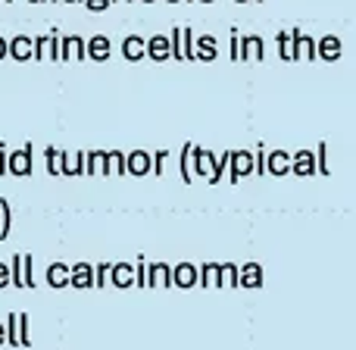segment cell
I'll use <instances>...</instances> for the list:
<instances>
[{
	"label": "cell",
	"instance_id": "d6a6232c",
	"mask_svg": "<svg viewBox=\"0 0 356 350\" xmlns=\"http://www.w3.org/2000/svg\"><path fill=\"white\" fill-rule=\"evenodd\" d=\"M44 157H47V173L56 178V175H60V160H63V154H60L56 148H47V150H44Z\"/></svg>",
	"mask_w": 356,
	"mask_h": 350
},
{
	"label": "cell",
	"instance_id": "f546056e",
	"mask_svg": "<svg viewBox=\"0 0 356 350\" xmlns=\"http://www.w3.org/2000/svg\"><path fill=\"white\" fill-rule=\"evenodd\" d=\"M3 332H6V341H10L13 347H19V313H10V316H6Z\"/></svg>",
	"mask_w": 356,
	"mask_h": 350
},
{
	"label": "cell",
	"instance_id": "83f0119b",
	"mask_svg": "<svg viewBox=\"0 0 356 350\" xmlns=\"http://www.w3.org/2000/svg\"><path fill=\"white\" fill-rule=\"evenodd\" d=\"M219 288H238V266H219Z\"/></svg>",
	"mask_w": 356,
	"mask_h": 350
},
{
	"label": "cell",
	"instance_id": "60d3db41",
	"mask_svg": "<svg viewBox=\"0 0 356 350\" xmlns=\"http://www.w3.org/2000/svg\"><path fill=\"white\" fill-rule=\"evenodd\" d=\"M6 56V38H0V60Z\"/></svg>",
	"mask_w": 356,
	"mask_h": 350
},
{
	"label": "cell",
	"instance_id": "7a4b0ae2",
	"mask_svg": "<svg viewBox=\"0 0 356 350\" xmlns=\"http://www.w3.org/2000/svg\"><path fill=\"white\" fill-rule=\"evenodd\" d=\"M6 173H13L16 178H25L31 173V148L25 144L16 154H6Z\"/></svg>",
	"mask_w": 356,
	"mask_h": 350
},
{
	"label": "cell",
	"instance_id": "cb8c5ba5",
	"mask_svg": "<svg viewBox=\"0 0 356 350\" xmlns=\"http://www.w3.org/2000/svg\"><path fill=\"white\" fill-rule=\"evenodd\" d=\"M197 285H203V288H219V263H207L203 269H197Z\"/></svg>",
	"mask_w": 356,
	"mask_h": 350
},
{
	"label": "cell",
	"instance_id": "f35d334b",
	"mask_svg": "<svg viewBox=\"0 0 356 350\" xmlns=\"http://www.w3.org/2000/svg\"><path fill=\"white\" fill-rule=\"evenodd\" d=\"M85 6L91 13H100V10H106V6H110V0H85Z\"/></svg>",
	"mask_w": 356,
	"mask_h": 350
},
{
	"label": "cell",
	"instance_id": "f907efd6",
	"mask_svg": "<svg viewBox=\"0 0 356 350\" xmlns=\"http://www.w3.org/2000/svg\"><path fill=\"white\" fill-rule=\"evenodd\" d=\"M257 3H263V0H257Z\"/></svg>",
	"mask_w": 356,
	"mask_h": 350
},
{
	"label": "cell",
	"instance_id": "836d02e7",
	"mask_svg": "<svg viewBox=\"0 0 356 350\" xmlns=\"http://www.w3.org/2000/svg\"><path fill=\"white\" fill-rule=\"evenodd\" d=\"M19 347H31V335H29V316L19 313Z\"/></svg>",
	"mask_w": 356,
	"mask_h": 350
},
{
	"label": "cell",
	"instance_id": "4fadbf2b",
	"mask_svg": "<svg viewBox=\"0 0 356 350\" xmlns=\"http://www.w3.org/2000/svg\"><path fill=\"white\" fill-rule=\"evenodd\" d=\"M291 35H294V56L297 60H316V41L313 38H307L300 29H291Z\"/></svg>",
	"mask_w": 356,
	"mask_h": 350
},
{
	"label": "cell",
	"instance_id": "484cf974",
	"mask_svg": "<svg viewBox=\"0 0 356 350\" xmlns=\"http://www.w3.org/2000/svg\"><path fill=\"white\" fill-rule=\"evenodd\" d=\"M10 285H16V288H25V263H22V253H19V257H13V263H10Z\"/></svg>",
	"mask_w": 356,
	"mask_h": 350
},
{
	"label": "cell",
	"instance_id": "f1b7e54d",
	"mask_svg": "<svg viewBox=\"0 0 356 350\" xmlns=\"http://www.w3.org/2000/svg\"><path fill=\"white\" fill-rule=\"evenodd\" d=\"M191 148H194V144H184V148H181V160H178L181 182H194V169H191Z\"/></svg>",
	"mask_w": 356,
	"mask_h": 350
},
{
	"label": "cell",
	"instance_id": "c3c4849f",
	"mask_svg": "<svg viewBox=\"0 0 356 350\" xmlns=\"http://www.w3.org/2000/svg\"><path fill=\"white\" fill-rule=\"evenodd\" d=\"M29 3H41V0H29Z\"/></svg>",
	"mask_w": 356,
	"mask_h": 350
},
{
	"label": "cell",
	"instance_id": "d590c367",
	"mask_svg": "<svg viewBox=\"0 0 356 350\" xmlns=\"http://www.w3.org/2000/svg\"><path fill=\"white\" fill-rule=\"evenodd\" d=\"M325 154H328V148H325V144H319V150H316V173H322V175H328V173H332V169H328Z\"/></svg>",
	"mask_w": 356,
	"mask_h": 350
},
{
	"label": "cell",
	"instance_id": "8fae6325",
	"mask_svg": "<svg viewBox=\"0 0 356 350\" xmlns=\"http://www.w3.org/2000/svg\"><path fill=\"white\" fill-rule=\"evenodd\" d=\"M69 285H75V288H94V266L75 263L69 269Z\"/></svg>",
	"mask_w": 356,
	"mask_h": 350
},
{
	"label": "cell",
	"instance_id": "9a60e30c",
	"mask_svg": "<svg viewBox=\"0 0 356 350\" xmlns=\"http://www.w3.org/2000/svg\"><path fill=\"white\" fill-rule=\"evenodd\" d=\"M110 38H104V35H94L91 41H85V54L91 56V60H97V63H104L106 56H110Z\"/></svg>",
	"mask_w": 356,
	"mask_h": 350
},
{
	"label": "cell",
	"instance_id": "7c38bea8",
	"mask_svg": "<svg viewBox=\"0 0 356 350\" xmlns=\"http://www.w3.org/2000/svg\"><path fill=\"white\" fill-rule=\"evenodd\" d=\"M263 285V266L247 263L244 269H238V288H259Z\"/></svg>",
	"mask_w": 356,
	"mask_h": 350
},
{
	"label": "cell",
	"instance_id": "d4e9b609",
	"mask_svg": "<svg viewBox=\"0 0 356 350\" xmlns=\"http://www.w3.org/2000/svg\"><path fill=\"white\" fill-rule=\"evenodd\" d=\"M47 285L50 288H66L69 285V266H63V263H54L47 269Z\"/></svg>",
	"mask_w": 356,
	"mask_h": 350
},
{
	"label": "cell",
	"instance_id": "ffe728a7",
	"mask_svg": "<svg viewBox=\"0 0 356 350\" xmlns=\"http://www.w3.org/2000/svg\"><path fill=\"white\" fill-rule=\"evenodd\" d=\"M216 38L213 35H200V38H194V60H216Z\"/></svg>",
	"mask_w": 356,
	"mask_h": 350
},
{
	"label": "cell",
	"instance_id": "44dd1931",
	"mask_svg": "<svg viewBox=\"0 0 356 350\" xmlns=\"http://www.w3.org/2000/svg\"><path fill=\"white\" fill-rule=\"evenodd\" d=\"M172 285L175 288H194L197 285V269L191 263H181L172 269Z\"/></svg>",
	"mask_w": 356,
	"mask_h": 350
},
{
	"label": "cell",
	"instance_id": "1f68e13d",
	"mask_svg": "<svg viewBox=\"0 0 356 350\" xmlns=\"http://www.w3.org/2000/svg\"><path fill=\"white\" fill-rule=\"evenodd\" d=\"M228 160H232V150H228V154H222L219 160L213 163V173H209V182H222V175H225V166H228Z\"/></svg>",
	"mask_w": 356,
	"mask_h": 350
},
{
	"label": "cell",
	"instance_id": "7402d4cb",
	"mask_svg": "<svg viewBox=\"0 0 356 350\" xmlns=\"http://www.w3.org/2000/svg\"><path fill=\"white\" fill-rule=\"evenodd\" d=\"M263 60V41L259 38H244L238 41V60Z\"/></svg>",
	"mask_w": 356,
	"mask_h": 350
},
{
	"label": "cell",
	"instance_id": "3957f363",
	"mask_svg": "<svg viewBox=\"0 0 356 350\" xmlns=\"http://www.w3.org/2000/svg\"><path fill=\"white\" fill-rule=\"evenodd\" d=\"M85 175H113L110 154H106V150H91V154H85Z\"/></svg>",
	"mask_w": 356,
	"mask_h": 350
},
{
	"label": "cell",
	"instance_id": "e0dca14e",
	"mask_svg": "<svg viewBox=\"0 0 356 350\" xmlns=\"http://www.w3.org/2000/svg\"><path fill=\"white\" fill-rule=\"evenodd\" d=\"M110 282L116 285V288H131V285H135V269H131L129 263L110 266Z\"/></svg>",
	"mask_w": 356,
	"mask_h": 350
},
{
	"label": "cell",
	"instance_id": "5b68a950",
	"mask_svg": "<svg viewBox=\"0 0 356 350\" xmlns=\"http://www.w3.org/2000/svg\"><path fill=\"white\" fill-rule=\"evenodd\" d=\"M144 56H150V60L163 63L172 56V50H169V38L166 35H154L150 41H144Z\"/></svg>",
	"mask_w": 356,
	"mask_h": 350
},
{
	"label": "cell",
	"instance_id": "2e32d148",
	"mask_svg": "<svg viewBox=\"0 0 356 350\" xmlns=\"http://www.w3.org/2000/svg\"><path fill=\"white\" fill-rule=\"evenodd\" d=\"M316 56H322V60H338L341 56V38H334V35H325L322 41H316Z\"/></svg>",
	"mask_w": 356,
	"mask_h": 350
},
{
	"label": "cell",
	"instance_id": "ab89813d",
	"mask_svg": "<svg viewBox=\"0 0 356 350\" xmlns=\"http://www.w3.org/2000/svg\"><path fill=\"white\" fill-rule=\"evenodd\" d=\"M6 285H10V266L0 263V288H6Z\"/></svg>",
	"mask_w": 356,
	"mask_h": 350
},
{
	"label": "cell",
	"instance_id": "8992f818",
	"mask_svg": "<svg viewBox=\"0 0 356 350\" xmlns=\"http://www.w3.org/2000/svg\"><path fill=\"white\" fill-rule=\"evenodd\" d=\"M213 163H216V157L213 154H207L203 148H191V169H194L200 178H209V173H213Z\"/></svg>",
	"mask_w": 356,
	"mask_h": 350
},
{
	"label": "cell",
	"instance_id": "f6af8a7d",
	"mask_svg": "<svg viewBox=\"0 0 356 350\" xmlns=\"http://www.w3.org/2000/svg\"><path fill=\"white\" fill-rule=\"evenodd\" d=\"M110 3H125V0H110Z\"/></svg>",
	"mask_w": 356,
	"mask_h": 350
},
{
	"label": "cell",
	"instance_id": "74e56055",
	"mask_svg": "<svg viewBox=\"0 0 356 350\" xmlns=\"http://www.w3.org/2000/svg\"><path fill=\"white\" fill-rule=\"evenodd\" d=\"M106 278H110V266H106V263H100L97 269H94V285H97V288H104V285H106Z\"/></svg>",
	"mask_w": 356,
	"mask_h": 350
},
{
	"label": "cell",
	"instance_id": "b9f144b4",
	"mask_svg": "<svg viewBox=\"0 0 356 350\" xmlns=\"http://www.w3.org/2000/svg\"><path fill=\"white\" fill-rule=\"evenodd\" d=\"M3 341H6V332H3V326H0V344H3Z\"/></svg>",
	"mask_w": 356,
	"mask_h": 350
},
{
	"label": "cell",
	"instance_id": "6da1fadb",
	"mask_svg": "<svg viewBox=\"0 0 356 350\" xmlns=\"http://www.w3.org/2000/svg\"><path fill=\"white\" fill-rule=\"evenodd\" d=\"M31 56L35 60H60V38L54 35H44V38H35L31 41Z\"/></svg>",
	"mask_w": 356,
	"mask_h": 350
},
{
	"label": "cell",
	"instance_id": "52a82bcc",
	"mask_svg": "<svg viewBox=\"0 0 356 350\" xmlns=\"http://www.w3.org/2000/svg\"><path fill=\"white\" fill-rule=\"evenodd\" d=\"M266 173L282 178L291 173V154H284V150H272V154H266Z\"/></svg>",
	"mask_w": 356,
	"mask_h": 350
},
{
	"label": "cell",
	"instance_id": "ba28073f",
	"mask_svg": "<svg viewBox=\"0 0 356 350\" xmlns=\"http://www.w3.org/2000/svg\"><path fill=\"white\" fill-rule=\"evenodd\" d=\"M85 41L79 35L60 38V60H85Z\"/></svg>",
	"mask_w": 356,
	"mask_h": 350
},
{
	"label": "cell",
	"instance_id": "30bf717a",
	"mask_svg": "<svg viewBox=\"0 0 356 350\" xmlns=\"http://www.w3.org/2000/svg\"><path fill=\"white\" fill-rule=\"evenodd\" d=\"M147 285L150 288H172V266H166V263H154V266H147Z\"/></svg>",
	"mask_w": 356,
	"mask_h": 350
},
{
	"label": "cell",
	"instance_id": "e575fe53",
	"mask_svg": "<svg viewBox=\"0 0 356 350\" xmlns=\"http://www.w3.org/2000/svg\"><path fill=\"white\" fill-rule=\"evenodd\" d=\"M110 166H113V175H125V154L122 150H113L110 154Z\"/></svg>",
	"mask_w": 356,
	"mask_h": 350
},
{
	"label": "cell",
	"instance_id": "8d00e7d4",
	"mask_svg": "<svg viewBox=\"0 0 356 350\" xmlns=\"http://www.w3.org/2000/svg\"><path fill=\"white\" fill-rule=\"evenodd\" d=\"M135 285L138 288H147V263L138 260V269H135Z\"/></svg>",
	"mask_w": 356,
	"mask_h": 350
},
{
	"label": "cell",
	"instance_id": "5bb4252c",
	"mask_svg": "<svg viewBox=\"0 0 356 350\" xmlns=\"http://www.w3.org/2000/svg\"><path fill=\"white\" fill-rule=\"evenodd\" d=\"M125 173H131V175H147V173H150V154H147V150H135V154L125 157Z\"/></svg>",
	"mask_w": 356,
	"mask_h": 350
},
{
	"label": "cell",
	"instance_id": "f5cc1de1",
	"mask_svg": "<svg viewBox=\"0 0 356 350\" xmlns=\"http://www.w3.org/2000/svg\"><path fill=\"white\" fill-rule=\"evenodd\" d=\"M54 3H56V0H54Z\"/></svg>",
	"mask_w": 356,
	"mask_h": 350
},
{
	"label": "cell",
	"instance_id": "bcb514c9",
	"mask_svg": "<svg viewBox=\"0 0 356 350\" xmlns=\"http://www.w3.org/2000/svg\"><path fill=\"white\" fill-rule=\"evenodd\" d=\"M144 3H156V0H144Z\"/></svg>",
	"mask_w": 356,
	"mask_h": 350
},
{
	"label": "cell",
	"instance_id": "277c9868",
	"mask_svg": "<svg viewBox=\"0 0 356 350\" xmlns=\"http://www.w3.org/2000/svg\"><path fill=\"white\" fill-rule=\"evenodd\" d=\"M291 173L297 178H309L316 173V154H309V150H297V154H291Z\"/></svg>",
	"mask_w": 356,
	"mask_h": 350
},
{
	"label": "cell",
	"instance_id": "d6986e66",
	"mask_svg": "<svg viewBox=\"0 0 356 350\" xmlns=\"http://www.w3.org/2000/svg\"><path fill=\"white\" fill-rule=\"evenodd\" d=\"M6 54L13 56V60H19V63H25V60H31V38H25V35H16L10 44H6Z\"/></svg>",
	"mask_w": 356,
	"mask_h": 350
},
{
	"label": "cell",
	"instance_id": "4316f807",
	"mask_svg": "<svg viewBox=\"0 0 356 350\" xmlns=\"http://www.w3.org/2000/svg\"><path fill=\"white\" fill-rule=\"evenodd\" d=\"M278 54L284 56V60H297L294 56V35H291V31H278Z\"/></svg>",
	"mask_w": 356,
	"mask_h": 350
},
{
	"label": "cell",
	"instance_id": "ac0fdd59",
	"mask_svg": "<svg viewBox=\"0 0 356 350\" xmlns=\"http://www.w3.org/2000/svg\"><path fill=\"white\" fill-rule=\"evenodd\" d=\"M85 173V154H63L60 160V175L66 178H75Z\"/></svg>",
	"mask_w": 356,
	"mask_h": 350
},
{
	"label": "cell",
	"instance_id": "7bdbcfd3",
	"mask_svg": "<svg viewBox=\"0 0 356 350\" xmlns=\"http://www.w3.org/2000/svg\"><path fill=\"white\" fill-rule=\"evenodd\" d=\"M63 3H79V0H63Z\"/></svg>",
	"mask_w": 356,
	"mask_h": 350
},
{
	"label": "cell",
	"instance_id": "681fc988",
	"mask_svg": "<svg viewBox=\"0 0 356 350\" xmlns=\"http://www.w3.org/2000/svg\"><path fill=\"white\" fill-rule=\"evenodd\" d=\"M238 3H247V0H238Z\"/></svg>",
	"mask_w": 356,
	"mask_h": 350
},
{
	"label": "cell",
	"instance_id": "4dcf8cb0",
	"mask_svg": "<svg viewBox=\"0 0 356 350\" xmlns=\"http://www.w3.org/2000/svg\"><path fill=\"white\" fill-rule=\"evenodd\" d=\"M10 222H13V213H10V203L0 197V238L10 234Z\"/></svg>",
	"mask_w": 356,
	"mask_h": 350
},
{
	"label": "cell",
	"instance_id": "603a6c76",
	"mask_svg": "<svg viewBox=\"0 0 356 350\" xmlns=\"http://www.w3.org/2000/svg\"><path fill=\"white\" fill-rule=\"evenodd\" d=\"M122 56H125L129 63L141 60V56H144V38H141V35L125 38V41H122Z\"/></svg>",
	"mask_w": 356,
	"mask_h": 350
},
{
	"label": "cell",
	"instance_id": "9c48e42d",
	"mask_svg": "<svg viewBox=\"0 0 356 350\" xmlns=\"http://www.w3.org/2000/svg\"><path fill=\"white\" fill-rule=\"evenodd\" d=\"M228 163H232V182H238V178L253 173V154L250 150H234Z\"/></svg>",
	"mask_w": 356,
	"mask_h": 350
},
{
	"label": "cell",
	"instance_id": "7dc6e473",
	"mask_svg": "<svg viewBox=\"0 0 356 350\" xmlns=\"http://www.w3.org/2000/svg\"><path fill=\"white\" fill-rule=\"evenodd\" d=\"M169 3H181V0H169Z\"/></svg>",
	"mask_w": 356,
	"mask_h": 350
},
{
	"label": "cell",
	"instance_id": "816d5d0a",
	"mask_svg": "<svg viewBox=\"0 0 356 350\" xmlns=\"http://www.w3.org/2000/svg\"><path fill=\"white\" fill-rule=\"evenodd\" d=\"M6 3H10V0H6Z\"/></svg>",
	"mask_w": 356,
	"mask_h": 350
},
{
	"label": "cell",
	"instance_id": "ee69618b",
	"mask_svg": "<svg viewBox=\"0 0 356 350\" xmlns=\"http://www.w3.org/2000/svg\"><path fill=\"white\" fill-rule=\"evenodd\" d=\"M197 3H213V0H197Z\"/></svg>",
	"mask_w": 356,
	"mask_h": 350
}]
</instances>
